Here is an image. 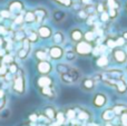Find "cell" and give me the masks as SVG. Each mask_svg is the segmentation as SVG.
Segmentation results:
<instances>
[{
    "label": "cell",
    "mask_w": 127,
    "mask_h": 126,
    "mask_svg": "<svg viewBox=\"0 0 127 126\" xmlns=\"http://www.w3.org/2000/svg\"><path fill=\"white\" fill-rule=\"evenodd\" d=\"M93 49H94V47H93L92 42H88L86 40H81V41L77 42L76 46H75L76 54L79 56H84V57L90 55L93 53Z\"/></svg>",
    "instance_id": "1"
},
{
    "label": "cell",
    "mask_w": 127,
    "mask_h": 126,
    "mask_svg": "<svg viewBox=\"0 0 127 126\" xmlns=\"http://www.w3.org/2000/svg\"><path fill=\"white\" fill-rule=\"evenodd\" d=\"M18 75L16 76L15 80H13V84H12V88L16 93L18 94H24L25 93V89H26V83H25V78L24 75L21 74V71H18Z\"/></svg>",
    "instance_id": "2"
},
{
    "label": "cell",
    "mask_w": 127,
    "mask_h": 126,
    "mask_svg": "<svg viewBox=\"0 0 127 126\" xmlns=\"http://www.w3.org/2000/svg\"><path fill=\"white\" fill-rule=\"evenodd\" d=\"M24 7H25V4L22 1H20V0H12L8 4V10L11 12V15L12 13L18 15V13H20L24 10Z\"/></svg>",
    "instance_id": "3"
},
{
    "label": "cell",
    "mask_w": 127,
    "mask_h": 126,
    "mask_svg": "<svg viewBox=\"0 0 127 126\" xmlns=\"http://www.w3.org/2000/svg\"><path fill=\"white\" fill-rule=\"evenodd\" d=\"M113 58L117 64H124L127 62V54L122 48H115L113 50Z\"/></svg>",
    "instance_id": "4"
},
{
    "label": "cell",
    "mask_w": 127,
    "mask_h": 126,
    "mask_svg": "<svg viewBox=\"0 0 127 126\" xmlns=\"http://www.w3.org/2000/svg\"><path fill=\"white\" fill-rule=\"evenodd\" d=\"M33 12H35V16H36V22H38V24H41L45 19H47V18L49 17L48 10H47L46 8H44V7H38V8H36L35 10H33Z\"/></svg>",
    "instance_id": "5"
},
{
    "label": "cell",
    "mask_w": 127,
    "mask_h": 126,
    "mask_svg": "<svg viewBox=\"0 0 127 126\" xmlns=\"http://www.w3.org/2000/svg\"><path fill=\"white\" fill-rule=\"evenodd\" d=\"M49 56H50L51 59L58 60L64 56V49L62 48V46H58V45H55V46L50 47L49 49Z\"/></svg>",
    "instance_id": "6"
},
{
    "label": "cell",
    "mask_w": 127,
    "mask_h": 126,
    "mask_svg": "<svg viewBox=\"0 0 127 126\" xmlns=\"http://www.w3.org/2000/svg\"><path fill=\"white\" fill-rule=\"evenodd\" d=\"M37 70L39 71L41 75H48V74L53 70V66L50 65L49 62H47V60H42V62L38 63Z\"/></svg>",
    "instance_id": "7"
},
{
    "label": "cell",
    "mask_w": 127,
    "mask_h": 126,
    "mask_svg": "<svg viewBox=\"0 0 127 126\" xmlns=\"http://www.w3.org/2000/svg\"><path fill=\"white\" fill-rule=\"evenodd\" d=\"M36 85L38 87H40V88L47 86H53V79L48 75H41L40 77H38L36 79Z\"/></svg>",
    "instance_id": "8"
},
{
    "label": "cell",
    "mask_w": 127,
    "mask_h": 126,
    "mask_svg": "<svg viewBox=\"0 0 127 126\" xmlns=\"http://www.w3.org/2000/svg\"><path fill=\"white\" fill-rule=\"evenodd\" d=\"M69 37L72 42H76L77 44V42L81 41L84 39V33L79 28H72L69 32Z\"/></svg>",
    "instance_id": "9"
},
{
    "label": "cell",
    "mask_w": 127,
    "mask_h": 126,
    "mask_svg": "<svg viewBox=\"0 0 127 126\" xmlns=\"http://www.w3.org/2000/svg\"><path fill=\"white\" fill-rule=\"evenodd\" d=\"M38 35L39 37H41L42 39H48L53 36V30L49 26H46V25H42L38 28Z\"/></svg>",
    "instance_id": "10"
},
{
    "label": "cell",
    "mask_w": 127,
    "mask_h": 126,
    "mask_svg": "<svg viewBox=\"0 0 127 126\" xmlns=\"http://www.w3.org/2000/svg\"><path fill=\"white\" fill-rule=\"evenodd\" d=\"M106 102H107V98H106V96L101 93L96 94L94 99H93V104H94V106L97 107V108H101V107L106 104Z\"/></svg>",
    "instance_id": "11"
},
{
    "label": "cell",
    "mask_w": 127,
    "mask_h": 126,
    "mask_svg": "<svg viewBox=\"0 0 127 126\" xmlns=\"http://www.w3.org/2000/svg\"><path fill=\"white\" fill-rule=\"evenodd\" d=\"M116 117V114H115L114 109L113 108H107L101 113V120L104 121L105 123H109V122H113Z\"/></svg>",
    "instance_id": "12"
},
{
    "label": "cell",
    "mask_w": 127,
    "mask_h": 126,
    "mask_svg": "<svg viewBox=\"0 0 127 126\" xmlns=\"http://www.w3.org/2000/svg\"><path fill=\"white\" fill-rule=\"evenodd\" d=\"M95 87V82L92 78H84L81 80V88L85 92H90L93 91Z\"/></svg>",
    "instance_id": "13"
},
{
    "label": "cell",
    "mask_w": 127,
    "mask_h": 126,
    "mask_svg": "<svg viewBox=\"0 0 127 126\" xmlns=\"http://www.w3.org/2000/svg\"><path fill=\"white\" fill-rule=\"evenodd\" d=\"M53 40L55 45H58V46L63 45L65 42V35H64V32L63 31H56L53 35Z\"/></svg>",
    "instance_id": "14"
},
{
    "label": "cell",
    "mask_w": 127,
    "mask_h": 126,
    "mask_svg": "<svg viewBox=\"0 0 127 126\" xmlns=\"http://www.w3.org/2000/svg\"><path fill=\"white\" fill-rule=\"evenodd\" d=\"M44 113H45V116H46L49 121L56 120V115H57V114H56V109L54 108V107H50V106L45 107Z\"/></svg>",
    "instance_id": "15"
},
{
    "label": "cell",
    "mask_w": 127,
    "mask_h": 126,
    "mask_svg": "<svg viewBox=\"0 0 127 126\" xmlns=\"http://www.w3.org/2000/svg\"><path fill=\"white\" fill-rule=\"evenodd\" d=\"M40 94L47 98H53L54 95H55V92H54V89L51 88V86H47V87L40 88Z\"/></svg>",
    "instance_id": "16"
},
{
    "label": "cell",
    "mask_w": 127,
    "mask_h": 126,
    "mask_svg": "<svg viewBox=\"0 0 127 126\" xmlns=\"http://www.w3.org/2000/svg\"><path fill=\"white\" fill-rule=\"evenodd\" d=\"M24 20L25 22H28V24H32V22H36V16H35V12L31 10L27 11L24 16Z\"/></svg>",
    "instance_id": "17"
},
{
    "label": "cell",
    "mask_w": 127,
    "mask_h": 126,
    "mask_svg": "<svg viewBox=\"0 0 127 126\" xmlns=\"http://www.w3.org/2000/svg\"><path fill=\"white\" fill-rule=\"evenodd\" d=\"M108 63H109V59H108V57L105 55L99 56L96 60V64L98 67H106L108 65Z\"/></svg>",
    "instance_id": "18"
},
{
    "label": "cell",
    "mask_w": 127,
    "mask_h": 126,
    "mask_svg": "<svg viewBox=\"0 0 127 126\" xmlns=\"http://www.w3.org/2000/svg\"><path fill=\"white\" fill-rule=\"evenodd\" d=\"M116 89H117V93H118V94H125L126 91H127L126 83L124 82L123 79L118 80V82H117V84H116Z\"/></svg>",
    "instance_id": "19"
},
{
    "label": "cell",
    "mask_w": 127,
    "mask_h": 126,
    "mask_svg": "<svg viewBox=\"0 0 127 126\" xmlns=\"http://www.w3.org/2000/svg\"><path fill=\"white\" fill-rule=\"evenodd\" d=\"M53 2H55L56 4L63 7V8H70L72 6V0H51Z\"/></svg>",
    "instance_id": "20"
},
{
    "label": "cell",
    "mask_w": 127,
    "mask_h": 126,
    "mask_svg": "<svg viewBox=\"0 0 127 126\" xmlns=\"http://www.w3.org/2000/svg\"><path fill=\"white\" fill-rule=\"evenodd\" d=\"M35 57L40 62L47 60V51L44 50V49H38V50L35 51Z\"/></svg>",
    "instance_id": "21"
},
{
    "label": "cell",
    "mask_w": 127,
    "mask_h": 126,
    "mask_svg": "<svg viewBox=\"0 0 127 126\" xmlns=\"http://www.w3.org/2000/svg\"><path fill=\"white\" fill-rule=\"evenodd\" d=\"M65 18H66V13L62 10H56L54 12V20L56 22H62Z\"/></svg>",
    "instance_id": "22"
},
{
    "label": "cell",
    "mask_w": 127,
    "mask_h": 126,
    "mask_svg": "<svg viewBox=\"0 0 127 126\" xmlns=\"http://www.w3.org/2000/svg\"><path fill=\"white\" fill-rule=\"evenodd\" d=\"M71 69V67L68 66L67 64H58L57 67H56V70L62 75V74H65V73H68V71Z\"/></svg>",
    "instance_id": "23"
},
{
    "label": "cell",
    "mask_w": 127,
    "mask_h": 126,
    "mask_svg": "<svg viewBox=\"0 0 127 126\" xmlns=\"http://www.w3.org/2000/svg\"><path fill=\"white\" fill-rule=\"evenodd\" d=\"M84 38H85V40L86 41H88V42H93V41H95V39L97 38V35L95 33V31L94 30H92V31H87V32L84 35Z\"/></svg>",
    "instance_id": "24"
},
{
    "label": "cell",
    "mask_w": 127,
    "mask_h": 126,
    "mask_svg": "<svg viewBox=\"0 0 127 126\" xmlns=\"http://www.w3.org/2000/svg\"><path fill=\"white\" fill-rule=\"evenodd\" d=\"M113 109H114V112H115V114H116V116H121L123 113L127 112L126 106H125V105H122V104L116 105V106H115Z\"/></svg>",
    "instance_id": "25"
},
{
    "label": "cell",
    "mask_w": 127,
    "mask_h": 126,
    "mask_svg": "<svg viewBox=\"0 0 127 126\" xmlns=\"http://www.w3.org/2000/svg\"><path fill=\"white\" fill-rule=\"evenodd\" d=\"M15 40H17V41H24L25 39H26V32H25L24 30H18L15 32Z\"/></svg>",
    "instance_id": "26"
},
{
    "label": "cell",
    "mask_w": 127,
    "mask_h": 126,
    "mask_svg": "<svg viewBox=\"0 0 127 126\" xmlns=\"http://www.w3.org/2000/svg\"><path fill=\"white\" fill-rule=\"evenodd\" d=\"M77 117L80 121H87V120H89V113L87 111H85V109H80Z\"/></svg>",
    "instance_id": "27"
},
{
    "label": "cell",
    "mask_w": 127,
    "mask_h": 126,
    "mask_svg": "<svg viewBox=\"0 0 127 126\" xmlns=\"http://www.w3.org/2000/svg\"><path fill=\"white\" fill-rule=\"evenodd\" d=\"M38 37H39V35H38L37 31H30V32L28 33V36H27V39L30 42H37Z\"/></svg>",
    "instance_id": "28"
},
{
    "label": "cell",
    "mask_w": 127,
    "mask_h": 126,
    "mask_svg": "<svg viewBox=\"0 0 127 126\" xmlns=\"http://www.w3.org/2000/svg\"><path fill=\"white\" fill-rule=\"evenodd\" d=\"M106 6H107V8L119 9V2L118 0H106Z\"/></svg>",
    "instance_id": "29"
},
{
    "label": "cell",
    "mask_w": 127,
    "mask_h": 126,
    "mask_svg": "<svg viewBox=\"0 0 127 126\" xmlns=\"http://www.w3.org/2000/svg\"><path fill=\"white\" fill-rule=\"evenodd\" d=\"M107 12H108V16H109V19H116L118 17V9L107 8Z\"/></svg>",
    "instance_id": "30"
},
{
    "label": "cell",
    "mask_w": 127,
    "mask_h": 126,
    "mask_svg": "<svg viewBox=\"0 0 127 126\" xmlns=\"http://www.w3.org/2000/svg\"><path fill=\"white\" fill-rule=\"evenodd\" d=\"M106 10H107L106 2H99V3H97V6H96V12L101 13V12H104V11H106Z\"/></svg>",
    "instance_id": "31"
},
{
    "label": "cell",
    "mask_w": 127,
    "mask_h": 126,
    "mask_svg": "<svg viewBox=\"0 0 127 126\" xmlns=\"http://www.w3.org/2000/svg\"><path fill=\"white\" fill-rule=\"evenodd\" d=\"M65 120H66V116L64 115V113H58L56 115V122H57L58 125H63L65 123Z\"/></svg>",
    "instance_id": "32"
},
{
    "label": "cell",
    "mask_w": 127,
    "mask_h": 126,
    "mask_svg": "<svg viewBox=\"0 0 127 126\" xmlns=\"http://www.w3.org/2000/svg\"><path fill=\"white\" fill-rule=\"evenodd\" d=\"M106 47H108V48H110V49L116 48V41H115V39H113V38H107V39H106Z\"/></svg>",
    "instance_id": "33"
},
{
    "label": "cell",
    "mask_w": 127,
    "mask_h": 126,
    "mask_svg": "<svg viewBox=\"0 0 127 126\" xmlns=\"http://www.w3.org/2000/svg\"><path fill=\"white\" fill-rule=\"evenodd\" d=\"M65 116H66V118H68V120L72 121V120L75 118V116H76V112H75L74 109L69 108V109H67V111H66Z\"/></svg>",
    "instance_id": "34"
},
{
    "label": "cell",
    "mask_w": 127,
    "mask_h": 126,
    "mask_svg": "<svg viewBox=\"0 0 127 126\" xmlns=\"http://www.w3.org/2000/svg\"><path fill=\"white\" fill-rule=\"evenodd\" d=\"M115 41H116V47H119V48H122V47H124L126 45V40L124 39L122 36L117 37L116 39H115Z\"/></svg>",
    "instance_id": "35"
},
{
    "label": "cell",
    "mask_w": 127,
    "mask_h": 126,
    "mask_svg": "<svg viewBox=\"0 0 127 126\" xmlns=\"http://www.w3.org/2000/svg\"><path fill=\"white\" fill-rule=\"evenodd\" d=\"M1 63L3 65H10L12 63V57L10 55H4L1 59Z\"/></svg>",
    "instance_id": "36"
},
{
    "label": "cell",
    "mask_w": 127,
    "mask_h": 126,
    "mask_svg": "<svg viewBox=\"0 0 127 126\" xmlns=\"http://www.w3.org/2000/svg\"><path fill=\"white\" fill-rule=\"evenodd\" d=\"M99 20H100L101 22H107L108 20H109V16H108L107 10L104 11V12H101L100 15H99Z\"/></svg>",
    "instance_id": "37"
},
{
    "label": "cell",
    "mask_w": 127,
    "mask_h": 126,
    "mask_svg": "<svg viewBox=\"0 0 127 126\" xmlns=\"http://www.w3.org/2000/svg\"><path fill=\"white\" fill-rule=\"evenodd\" d=\"M27 56H28V50H26L25 48H21L18 51V57H19L20 59H26Z\"/></svg>",
    "instance_id": "38"
},
{
    "label": "cell",
    "mask_w": 127,
    "mask_h": 126,
    "mask_svg": "<svg viewBox=\"0 0 127 126\" xmlns=\"http://www.w3.org/2000/svg\"><path fill=\"white\" fill-rule=\"evenodd\" d=\"M9 70H10V74H17L19 71V68H18V66L16 64L11 63L10 66H9Z\"/></svg>",
    "instance_id": "39"
},
{
    "label": "cell",
    "mask_w": 127,
    "mask_h": 126,
    "mask_svg": "<svg viewBox=\"0 0 127 126\" xmlns=\"http://www.w3.org/2000/svg\"><path fill=\"white\" fill-rule=\"evenodd\" d=\"M0 17L8 19V18L11 17V12L9 10H1V11H0Z\"/></svg>",
    "instance_id": "40"
},
{
    "label": "cell",
    "mask_w": 127,
    "mask_h": 126,
    "mask_svg": "<svg viewBox=\"0 0 127 126\" xmlns=\"http://www.w3.org/2000/svg\"><path fill=\"white\" fill-rule=\"evenodd\" d=\"M121 123L122 126H127V112L123 113L121 115Z\"/></svg>",
    "instance_id": "41"
},
{
    "label": "cell",
    "mask_w": 127,
    "mask_h": 126,
    "mask_svg": "<svg viewBox=\"0 0 127 126\" xmlns=\"http://www.w3.org/2000/svg\"><path fill=\"white\" fill-rule=\"evenodd\" d=\"M80 4L84 7H88L94 4V0H80Z\"/></svg>",
    "instance_id": "42"
},
{
    "label": "cell",
    "mask_w": 127,
    "mask_h": 126,
    "mask_svg": "<svg viewBox=\"0 0 127 126\" xmlns=\"http://www.w3.org/2000/svg\"><path fill=\"white\" fill-rule=\"evenodd\" d=\"M24 21H25L24 17H22V16H18L17 15V17H16V20H15V24L16 25H21Z\"/></svg>",
    "instance_id": "43"
},
{
    "label": "cell",
    "mask_w": 127,
    "mask_h": 126,
    "mask_svg": "<svg viewBox=\"0 0 127 126\" xmlns=\"http://www.w3.org/2000/svg\"><path fill=\"white\" fill-rule=\"evenodd\" d=\"M7 74V67L6 65H0V75H6Z\"/></svg>",
    "instance_id": "44"
},
{
    "label": "cell",
    "mask_w": 127,
    "mask_h": 126,
    "mask_svg": "<svg viewBox=\"0 0 127 126\" xmlns=\"http://www.w3.org/2000/svg\"><path fill=\"white\" fill-rule=\"evenodd\" d=\"M7 32H8V30L6 29V27H4V26H0V35H6Z\"/></svg>",
    "instance_id": "45"
},
{
    "label": "cell",
    "mask_w": 127,
    "mask_h": 126,
    "mask_svg": "<svg viewBox=\"0 0 127 126\" xmlns=\"http://www.w3.org/2000/svg\"><path fill=\"white\" fill-rule=\"evenodd\" d=\"M30 121H31V122H37V121H38V115H36V114L30 115Z\"/></svg>",
    "instance_id": "46"
},
{
    "label": "cell",
    "mask_w": 127,
    "mask_h": 126,
    "mask_svg": "<svg viewBox=\"0 0 127 126\" xmlns=\"http://www.w3.org/2000/svg\"><path fill=\"white\" fill-rule=\"evenodd\" d=\"M122 37H123L124 39H125L126 41H127V30H124V31H123V33H122Z\"/></svg>",
    "instance_id": "47"
},
{
    "label": "cell",
    "mask_w": 127,
    "mask_h": 126,
    "mask_svg": "<svg viewBox=\"0 0 127 126\" xmlns=\"http://www.w3.org/2000/svg\"><path fill=\"white\" fill-rule=\"evenodd\" d=\"M4 97V93H3V91H2V89H0V99H1V98H3Z\"/></svg>",
    "instance_id": "48"
},
{
    "label": "cell",
    "mask_w": 127,
    "mask_h": 126,
    "mask_svg": "<svg viewBox=\"0 0 127 126\" xmlns=\"http://www.w3.org/2000/svg\"><path fill=\"white\" fill-rule=\"evenodd\" d=\"M2 45H3V39H2V38L0 37V47H1Z\"/></svg>",
    "instance_id": "49"
},
{
    "label": "cell",
    "mask_w": 127,
    "mask_h": 126,
    "mask_svg": "<svg viewBox=\"0 0 127 126\" xmlns=\"http://www.w3.org/2000/svg\"><path fill=\"white\" fill-rule=\"evenodd\" d=\"M105 126H114V125L112 124V122H109V123H106V124H105Z\"/></svg>",
    "instance_id": "50"
},
{
    "label": "cell",
    "mask_w": 127,
    "mask_h": 126,
    "mask_svg": "<svg viewBox=\"0 0 127 126\" xmlns=\"http://www.w3.org/2000/svg\"><path fill=\"white\" fill-rule=\"evenodd\" d=\"M125 11H126V13H127V2H126V4H125Z\"/></svg>",
    "instance_id": "51"
},
{
    "label": "cell",
    "mask_w": 127,
    "mask_h": 126,
    "mask_svg": "<svg viewBox=\"0 0 127 126\" xmlns=\"http://www.w3.org/2000/svg\"><path fill=\"white\" fill-rule=\"evenodd\" d=\"M1 1H4V0H1Z\"/></svg>",
    "instance_id": "52"
}]
</instances>
